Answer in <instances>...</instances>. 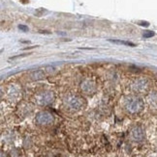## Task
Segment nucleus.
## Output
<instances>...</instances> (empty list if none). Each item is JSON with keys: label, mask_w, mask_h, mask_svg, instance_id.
<instances>
[{"label": "nucleus", "mask_w": 157, "mask_h": 157, "mask_svg": "<svg viewBox=\"0 0 157 157\" xmlns=\"http://www.w3.org/2000/svg\"><path fill=\"white\" fill-rule=\"evenodd\" d=\"M143 107L145 103L138 96H127L124 100V108L130 114H138L142 112Z\"/></svg>", "instance_id": "1"}, {"label": "nucleus", "mask_w": 157, "mask_h": 157, "mask_svg": "<svg viewBox=\"0 0 157 157\" xmlns=\"http://www.w3.org/2000/svg\"><path fill=\"white\" fill-rule=\"evenodd\" d=\"M36 102L41 106H47L54 101V95L50 91H43L38 93L35 96Z\"/></svg>", "instance_id": "2"}, {"label": "nucleus", "mask_w": 157, "mask_h": 157, "mask_svg": "<svg viewBox=\"0 0 157 157\" xmlns=\"http://www.w3.org/2000/svg\"><path fill=\"white\" fill-rule=\"evenodd\" d=\"M131 89L135 93H146L149 89V81L147 78H137L131 84Z\"/></svg>", "instance_id": "3"}, {"label": "nucleus", "mask_w": 157, "mask_h": 157, "mask_svg": "<svg viewBox=\"0 0 157 157\" xmlns=\"http://www.w3.org/2000/svg\"><path fill=\"white\" fill-rule=\"evenodd\" d=\"M35 121L39 125L47 126L54 122V117L49 112H40L39 114H37L35 118Z\"/></svg>", "instance_id": "4"}, {"label": "nucleus", "mask_w": 157, "mask_h": 157, "mask_svg": "<svg viewBox=\"0 0 157 157\" xmlns=\"http://www.w3.org/2000/svg\"><path fill=\"white\" fill-rule=\"evenodd\" d=\"M66 104L68 105L69 108L73 109V110H81L83 107V99L81 96L72 95L67 99Z\"/></svg>", "instance_id": "5"}, {"label": "nucleus", "mask_w": 157, "mask_h": 157, "mask_svg": "<svg viewBox=\"0 0 157 157\" xmlns=\"http://www.w3.org/2000/svg\"><path fill=\"white\" fill-rule=\"evenodd\" d=\"M81 88H82V91L83 92V93H86L87 95H90V94L94 93V92L96 91V84L92 80L87 79V80H84L82 83Z\"/></svg>", "instance_id": "6"}, {"label": "nucleus", "mask_w": 157, "mask_h": 157, "mask_svg": "<svg viewBox=\"0 0 157 157\" xmlns=\"http://www.w3.org/2000/svg\"><path fill=\"white\" fill-rule=\"evenodd\" d=\"M145 137V133H143V128L139 127V126H136L132 129L131 131V138H132L134 141H142Z\"/></svg>", "instance_id": "7"}, {"label": "nucleus", "mask_w": 157, "mask_h": 157, "mask_svg": "<svg viewBox=\"0 0 157 157\" xmlns=\"http://www.w3.org/2000/svg\"><path fill=\"white\" fill-rule=\"evenodd\" d=\"M29 76L33 81H38V80L43 79V78L46 76V73L42 69H37V70H34V71H32V73H30Z\"/></svg>", "instance_id": "8"}, {"label": "nucleus", "mask_w": 157, "mask_h": 157, "mask_svg": "<svg viewBox=\"0 0 157 157\" xmlns=\"http://www.w3.org/2000/svg\"><path fill=\"white\" fill-rule=\"evenodd\" d=\"M111 43H117V44H124V45H127V47H136V43H133L131 42H127V41H119V40H109Z\"/></svg>", "instance_id": "9"}, {"label": "nucleus", "mask_w": 157, "mask_h": 157, "mask_svg": "<svg viewBox=\"0 0 157 157\" xmlns=\"http://www.w3.org/2000/svg\"><path fill=\"white\" fill-rule=\"evenodd\" d=\"M30 54H31V53H23V54H19V55L13 56V57H11L10 59H11V60H16V59L23 58V57H26V56H28V55H30Z\"/></svg>", "instance_id": "10"}, {"label": "nucleus", "mask_w": 157, "mask_h": 157, "mask_svg": "<svg viewBox=\"0 0 157 157\" xmlns=\"http://www.w3.org/2000/svg\"><path fill=\"white\" fill-rule=\"evenodd\" d=\"M154 35H155V33L152 31H146L145 33H143V37H145V38H151Z\"/></svg>", "instance_id": "11"}, {"label": "nucleus", "mask_w": 157, "mask_h": 157, "mask_svg": "<svg viewBox=\"0 0 157 157\" xmlns=\"http://www.w3.org/2000/svg\"><path fill=\"white\" fill-rule=\"evenodd\" d=\"M18 29H19V30H22V31H24V32H27V31L29 30L27 26H26V25H22V24L18 25Z\"/></svg>", "instance_id": "12"}, {"label": "nucleus", "mask_w": 157, "mask_h": 157, "mask_svg": "<svg viewBox=\"0 0 157 157\" xmlns=\"http://www.w3.org/2000/svg\"><path fill=\"white\" fill-rule=\"evenodd\" d=\"M40 33H42V34H50V32L47 31V30H40Z\"/></svg>", "instance_id": "13"}, {"label": "nucleus", "mask_w": 157, "mask_h": 157, "mask_svg": "<svg viewBox=\"0 0 157 157\" xmlns=\"http://www.w3.org/2000/svg\"><path fill=\"white\" fill-rule=\"evenodd\" d=\"M139 24H140L141 26H146V27H147V26L149 25V23H148V22H140Z\"/></svg>", "instance_id": "14"}, {"label": "nucleus", "mask_w": 157, "mask_h": 157, "mask_svg": "<svg viewBox=\"0 0 157 157\" xmlns=\"http://www.w3.org/2000/svg\"><path fill=\"white\" fill-rule=\"evenodd\" d=\"M38 47V45H34V47H26V48H24L23 50H28V49H33V48H36Z\"/></svg>", "instance_id": "15"}, {"label": "nucleus", "mask_w": 157, "mask_h": 157, "mask_svg": "<svg viewBox=\"0 0 157 157\" xmlns=\"http://www.w3.org/2000/svg\"><path fill=\"white\" fill-rule=\"evenodd\" d=\"M0 157H6V156H5V154H4L3 152L0 151Z\"/></svg>", "instance_id": "16"}, {"label": "nucleus", "mask_w": 157, "mask_h": 157, "mask_svg": "<svg viewBox=\"0 0 157 157\" xmlns=\"http://www.w3.org/2000/svg\"><path fill=\"white\" fill-rule=\"evenodd\" d=\"M2 52H3V49H0V54H1Z\"/></svg>", "instance_id": "17"}]
</instances>
